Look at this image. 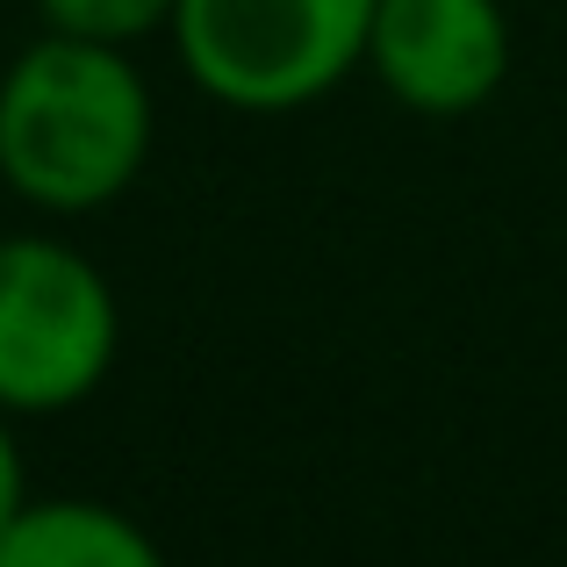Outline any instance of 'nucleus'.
Here are the masks:
<instances>
[{
    "label": "nucleus",
    "mask_w": 567,
    "mask_h": 567,
    "mask_svg": "<svg viewBox=\"0 0 567 567\" xmlns=\"http://www.w3.org/2000/svg\"><path fill=\"white\" fill-rule=\"evenodd\" d=\"M374 0H181L173 51L208 101L237 115H295L367 65Z\"/></svg>",
    "instance_id": "nucleus-2"
},
{
    "label": "nucleus",
    "mask_w": 567,
    "mask_h": 567,
    "mask_svg": "<svg viewBox=\"0 0 567 567\" xmlns=\"http://www.w3.org/2000/svg\"><path fill=\"white\" fill-rule=\"evenodd\" d=\"M29 503V474H22V445H14V416L0 410V525Z\"/></svg>",
    "instance_id": "nucleus-7"
},
{
    "label": "nucleus",
    "mask_w": 567,
    "mask_h": 567,
    "mask_svg": "<svg viewBox=\"0 0 567 567\" xmlns=\"http://www.w3.org/2000/svg\"><path fill=\"white\" fill-rule=\"evenodd\" d=\"M367 65L410 115L453 123L511 80V14L503 0H374Z\"/></svg>",
    "instance_id": "nucleus-4"
},
{
    "label": "nucleus",
    "mask_w": 567,
    "mask_h": 567,
    "mask_svg": "<svg viewBox=\"0 0 567 567\" xmlns=\"http://www.w3.org/2000/svg\"><path fill=\"white\" fill-rule=\"evenodd\" d=\"M0 567H166V554L101 496H29L0 525Z\"/></svg>",
    "instance_id": "nucleus-5"
},
{
    "label": "nucleus",
    "mask_w": 567,
    "mask_h": 567,
    "mask_svg": "<svg viewBox=\"0 0 567 567\" xmlns=\"http://www.w3.org/2000/svg\"><path fill=\"white\" fill-rule=\"evenodd\" d=\"M123 352V302L80 245L43 230L0 237V410H80Z\"/></svg>",
    "instance_id": "nucleus-3"
},
{
    "label": "nucleus",
    "mask_w": 567,
    "mask_h": 567,
    "mask_svg": "<svg viewBox=\"0 0 567 567\" xmlns=\"http://www.w3.org/2000/svg\"><path fill=\"white\" fill-rule=\"evenodd\" d=\"M173 8L181 0H37L43 29L58 37H86V43H144L158 29H173Z\"/></svg>",
    "instance_id": "nucleus-6"
},
{
    "label": "nucleus",
    "mask_w": 567,
    "mask_h": 567,
    "mask_svg": "<svg viewBox=\"0 0 567 567\" xmlns=\"http://www.w3.org/2000/svg\"><path fill=\"white\" fill-rule=\"evenodd\" d=\"M158 109L123 43L43 29L0 72V181L43 216H94L137 187Z\"/></svg>",
    "instance_id": "nucleus-1"
}]
</instances>
